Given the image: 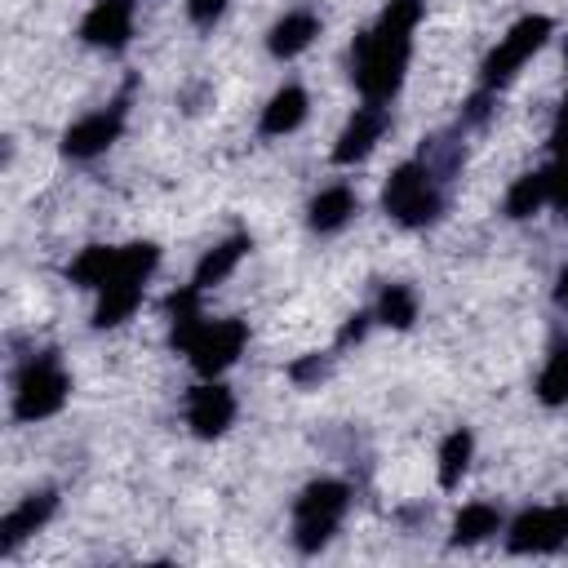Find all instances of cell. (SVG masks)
Wrapping results in <instances>:
<instances>
[{
  "label": "cell",
  "instance_id": "44dd1931",
  "mask_svg": "<svg viewBox=\"0 0 568 568\" xmlns=\"http://www.w3.org/2000/svg\"><path fill=\"white\" fill-rule=\"evenodd\" d=\"M497 528H501V515L493 506H484V501H470V506H462V515L453 524V541H484Z\"/></svg>",
  "mask_w": 568,
  "mask_h": 568
},
{
  "label": "cell",
  "instance_id": "3957f363",
  "mask_svg": "<svg viewBox=\"0 0 568 568\" xmlns=\"http://www.w3.org/2000/svg\"><path fill=\"white\" fill-rule=\"evenodd\" d=\"M67 390H71V382H67V373L58 368V359H53V355H40V359H31V364L22 368V377H18L13 417H18V422H40V417H49V413H58V408L67 404Z\"/></svg>",
  "mask_w": 568,
  "mask_h": 568
},
{
  "label": "cell",
  "instance_id": "ba28073f",
  "mask_svg": "<svg viewBox=\"0 0 568 568\" xmlns=\"http://www.w3.org/2000/svg\"><path fill=\"white\" fill-rule=\"evenodd\" d=\"M120 120H124V102H115L111 111H93V115H84L80 124L67 129L62 151L75 155V160H89V155L106 151V146L115 142V133H120Z\"/></svg>",
  "mask_w": 568,
  "mask_h": 568
},
{
  "label": "cell",
  "instance_id": "8992f818",
  "mask_svg": "<svg viewBox=\"0 0 568 568\" xmlns=\"http://www.w3.org/2000/svg\"><path fill=\"white\" fill-rule=\"evenodd\" d=\"M244 342H248V328L240 324V320H204L191 337H186V355H191V364H195V373H204V377H217L226 364H235V355L244 351Z\"/></svg>",
  "mask_w": 568,
  "mask_h": 568
},
{
  "label": "cell",
  "instance_id": "9a60e30c",
  "mask_svg": "<svg viewBox=\"0 0 568 568\" xmlns=\"http://www.w3.org/2000/svg\"><path fill=\"white\" fill-rule=\"evenodd\" d=\"M142 302V284L138 280H106L102 284V302H98V324H120L124 315H133V306Z\"/></svg>",
  "mask_w": 568,
  "mask_h": 568
},
{
  "label": "cell",
  "instance_id": "2e32d148",
  "mask_svg": "<svg viewBox=\"0 0 568 568\" xmlns=\"http://www.w3.org/2000/svg\"><path fill=\"white\" fill-rule=\"evenodd\" d=\"M244 253H248V235H231L226 244L209 248V253H204V262H200V271H195V284H200V288H209V284L226 280Z\"/></svg>",
  "mask_w": 568,
  "mask_h": 568
},
{
  "label": "cell",
  "instance_id": "7c38bea8",
  "mask_svg": "<svg viewBox=\"0 0 568 568\" xmlns=\"http://www.w3.org/2000/svg\"><path fill=\"white\" fill-rule=\"evenodd\" d=\"M53 506H58V497H53V493H31L18 510H9V515H4V524H0V546H4V550H18V541H22V537H31V532L53 515Z\"/></svg>",
  "mask_w": 568,
  "mask_h": 568
},
{
  "label": "cell",
  "instance_id": "7402d4cb",
  "mask_svg": "<svg viewBox=\"0 0 568 568\" xmlns=\"http://www.w3.org/2000/svg\"><path fill=\"white\" fill-rule=\"evenodd\" d=\"M541 204H546V173H524L506 195V213L510 217H532Z\"/></svg>",
  "mask_w": 568,
  "mask_h": 568
},
{
  "label": "cell",
  "instance_id": "ffe728a7",
  "mask_svg": "<svg viewBox=\"0 0 568 568\" xmlns=\"http://www.w3.org/2000/svg\"><path fill=\"white\" fill-rule=\"evenodd\" d=\"M537 395L541 404H568V342H559L537 377Z\"/></svg>",
  "mask_w": 568,
  "mask_h": 568
},
{
  "label": "cell",
  "instance_id": "5b68a950",
  "mask_svg": "<svg viewBox=\"0 0 568 568\" xmlns=\"http://www.w3.org/2000/svg\"><path fill=\"white\" fill-rule=\"evenodd\" d=\"M546 36H550V18H546V13L519 18V22L501 36V44L488 53V62H484V84H488V89H493V84H506V80L546 44Z\"/></svg>",
  "mask_w": 568,
  "mask_h": 568
},
{
  "label": "cell",
  "instance_id": "30bf717a",
  "mask_svg": "<svg viewBox=\"0 0 568 568\" xmlns=\"http://www.w3.org/2000/svg\"><path fill=\"white\" fill-rule=\"evenodd\" d=\"M382 133H386V106H382V102L359 106V111L351 115V124L342 129V138H337V146H333V160H337V164L364 160Z\"/></svg>",
  "mask_w": 568,
  "mask_h": 568
},
{
  "label": "cell",
  "instance_id": "8fae6325",
  "mask_svg": "<svg viewBox=\"0 0 568 568\" xmlns=\"http://www.w3.org/2000/svg\"><path fill=\"white\" fill-rule=\"evenodd\" d=\"M231 417H235V399H231L226 386H213V382H209V386H195V390H191L186 422H191L195 435L213 439V435H222V430L231 426Z\"/></svg>",
  "mask_w": 568,
  "mask_h": 568
},
{
  "label": "cell",
  "instance_id": "603a6c76",
  "mask_svg": "<svg viewBox=\"0 0 568 568\" xmlns=\"http://www.w3.org/2000/svg\"><path fill=\"white\" fill-rule=\"evenodd\" d=\"M377 320L390 324V328H408V324L417 320V297H413L404 284H390V288L382 293V302H377Z\"/></svg>",
  "mask_w": 568,
  "mask_h": 568
},
{
  "label": "cell",
  "instance_id": "d4e9b609",
  "mask_svg": "<svg viewBox=\"0 0 568 568\" xmlns=\"http://www.w3.org/2000/svg\"><path fill=\"white\" fill-rule=\"evenodd\" d=\"M546 200L568 217V160H559V164L546 173Z\"/></svg>",
  "mask_w": 568,
  "mask_h": 568
},
{
  "label": "cell",
  "instance_id": "5bb4252c",
  "mask_svg": "<svg viewBox=\"0 0 568 568\" xmlns=\"http://www.w3.org/2000/svg\"><path fill=\"white\" fill-rule=\"evenodd\" d=\"M302 115H306V93H302L297 84H288V89H280V93L271 98V106L262 111V133H288V129L302 124Z\"/></svg>",
  "mask_w": 568,
  "mask_h": 568
},
{
  "label": "cell",
  "instance_id": "277c9868",
  "mask_svg": "<svg viewBox=\"0 0 568 568\" xmlns=\"http://www.w3.org/2000/svg\"><path fill=\"white\" fill-rule=\"evenodd\" d=\"M386 213L404 226H426L435 213H439V191L430 186V169L426 164H399L386 182V195H382Z\"/></svg>",
  "mask_w": 568,
  "mask_h": 568
},
{
  "label": "cell",
  "instance_id": "52a82bcc",
  "mask_svg": "<svg viewBox=\"0 0 568 568\" xmlns=\"http://www.w3.org/2000/svg\"><path fill=\"white\" fill-rule=\"evenodd\" d=\"M564 541H568V501L524 510L510 524V550L515 555H541V550H555Z\"/></svg>",
  "mask_w": 568,
  "mask_h": 568
},
{
  "label": "cell",
  "instance_id": "4fadbf2b",
  "mask_svg": "<svg viewBox=\"0 0 568 568\" xmlns=\"http://www.w3.org/2000/svg\"><path fill=\"white\" fill-rule=\"evenodd\" d=\"M320 36V22H315V13H284L280 22H275V31H271V53L275 58H293V53H302L311 40Z\"/></svg>",
  "mask_w": 568,
  "mask_h": 568
},
{
  "label": "cell",
  "instance_id": "d6986e66",
  "mask_svg": "<svg viewBox=\"0 0 568 568\" xmlns=\"http://www.w3.org/2000/svg\"><path fill=\"white\" fill-rule=\"evenodd\" d=\"M169 320H173V346H186V337L204 324L200 320V284L169 293Z\"/></svg>",
  "mask_w": 568,
  "mask_h": 568
},
{
  "label": "cell",
  "instance_id": "f1b7e54d",
  "mask_svg": "<svg viewBox=\"0 0 568 568\" xmlns=\"http://www.w3.org/2000/svg\"><path fill=\"white\" fill-rule=\"evenodd\" d=\"M484 115H488V93H475V98L466 102V115H462V120H466V124H479Z\"/></svg>",
  "mask_w": 568,
  "mask_h": 568
},
{
  "label": "cell",
  "instance_id": "484cf974",
  "mask_svg": "<svg viewBox=\"0 0 568 568\" xmlns=\"http://www.w3.org/2000/svg\"><path fill=\"white\" fill-rule=\"evenodd\" d=\"M550 146H555V155H559V160H568V98H564V106H559V115H555Z\"/></svg>",
  "mask_w": 568,
  "mask_h": 568
},
{
  "label": "cell",
  "instance_id": "cb8c5ba5",
  "mask_svg": "<svg viewBox=\"0 0 568 568\" xmlns=\"http://www.w3.org/2000/svg\"><path fill=\"white\" fill-rule=\"evenodd\" d=\"M466 462H470V430H453V435L444 439V448H439V484L453 488V484L462 479Z\"/></svg>",
  "mask_w": 568,
  "mask_h": 568
},
{
  "label": "cell",
  "instance_id": "4dcf8cb0",
  "mask_svg": "<svg viewBox=\"0 0 568 568\" xmlns=\"http://www.w3.org/2000/svg\"><path fill=\"white\" fill-rule=\"evenodd\" d=\"M555 297H559V306H568V266H564V275H559V288H555Z\"/></svg>",
  "mask_w": 568,
  "mask_h": 568
},
{
  "label": "cell",
  "instance_id": "ac0fdd59",
  "mask_svg": "<svg viewBox=\"0 0 568 568\" xmlns=\"http://www.w3.org/2000/svg\"><path fill=\"white\" fill-rule=\"evenodd\" d=\"M115 257H120V248L93 244V248H84V253L71 262V280L84 284V288H102V284L111 280V271H115Z\"/></svg>",
  "mask_w": 568,
  "mask_h": 568
},
{
  "label": "cell",
  "instance_id": "7a4b0ae2",
  "mask_svg": "<svg viewBox=\"0 0 568 568\" xmlns=\"http://www.w3.org/2000/svg\"><path fill=\"white\" fill-rule=\"evenodd\" d=\"M346 506H351V488H346V484H337V479L311 484V488L297 497V546H302L306 555L320 550V546L333 537V528H337V519L346 515Z\"/></svg>",
  "mask_w": 568,
  "mask_h": 568
},
{
  "label": "cell",
  "instance_id": "e0dca14e",
  "mask_svg": "<svg viewBox=\"0 0 568 568\" xmlns=\"http://www.w3.org/2000/svg\"><path fill=\"white\" fill-rule=\"evenodd\" d=\"M351 213H355V195H351L346 186H328V191H320L315 204H311V226H315V231H337Z\"/></svg>",
  "mask_w": 568,
  "mask_h": 568
},
{
  "label": "cell",
  "instance_id": "83f0119b",
  "mask_svg": "<svg viewBox=\"0 0 568 568\" xmlns=\"http://www.w3.org/2000/svg\"><path fill=\"white\" fill-rule=\"evenodd\" d=\"M222 9H226V0H191V18L195 22H213Z\"/></svg>",
  "mask_w": 568,
  "mask_h": 568
},
{
  "label": "cell",
  "instance_id": "4316f807",
  "mask_svg": "<svg viewBox=\"0 0 568 568\" xmlns=\"http://www.w3.org/2000/svg\"><path fill=\"white\" fill-rule=\"evenodd\" d=\"M315 377H324V359L320 355H311V359H302V364H293V382H315Z\"/></svg>",
  "mask_w": 568,
  "mask_h": 568
},
{
  "label": "cell",
  "instance_id": "1f68e13d",
  "mask_svg": "<svg viewBox=\"0 0 568 568\" xmlns=\"http://www.w3.org/2000/svg\"><path fill=\"white\" fill-rule=\"evenodd\" d=\"M564 58H568V44H564Z\"/></svg>",
  "mask_w": 568,
  "mask_h": 568
},
{
  "label": "cell",
  "instance_id": "6da1fadb",
  "mask_svg": "<svg viewBox=\"0 0 568 568\" xmlns=\"http://www.w3.org/2000/svg\"><path fill=\"white\" fill-rule=\"evenodd\" d=\"M422 18V0H390L382 22L355 40V84L368 102H386L408 67V36Z\"/></svg>",
  "mask_w": 568,
  "mask_h": 568
},
{
  "label": "cell",
  "instance_id": "9c48e42d",
  "mask_svg": "<svg viewBox=\"0 0 568 568\" xmlns=\"http://www.w3.org/2000/svg\"><path fill=\"white\" fill-rule=\"evenodd\" d=\"M80 36H84L89 44L120 49V44L133 36V0H98V4L84 13Z\"/></svg>",
  "mask_w": 568,
  "mask_h": 568
},
{
  "label": "cell",
  "instance_id": "f546056e",
  "mask_svg": "<svg viewBox=\"0 0 568 568\" xmlns=\"http://www.w3.org/2000/svg\"><path fill=\"white\" fill-rule=\"evenodd\" d=\"M364 328H368V315H355V320L342 328V342H359V337H364Z\"/></svg>",
  "mask_w": 568,
  "mask_h": 568
}]
</instances>
